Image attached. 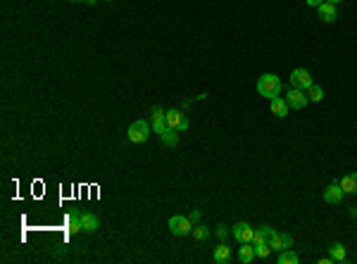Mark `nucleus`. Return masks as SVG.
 <instances>
[{
  "label": "nucleus",
  "instance_id": "obj_1",
  "mask_svg": "<svg viewBox=\"0 0 357 264\" xmlns=\"http://www.w3.org/2000/svg\"><path fill=\"white\" fill-rule=\"evenodd\" d=\"M281 88H283V84H281V79L276 74H262L260 81H257V93L262 95V98H269V100L279 98Z\"/></svg>",
  "mask_w": 357,
  "mask_h": 264
},
{
  "label": "nucleus",
  "instance_id": "obj_2",
  "mask_svg": "<svg viewBox=\"0 0 357 264\" xmlns=\"http://www.w3.org/2000/svg\"><path fill=\"white\" fill-rule=\"evenodd\" d=\"M150 131H153V124H148L146 119H136V122L129 126L126 138H129V143H136V145H138V143H146Z\"/></svg>",
  "mask_w": 357,
  "mask_h": 264
},
{
  "label": "nucleus",
  "instance_id": "obj_3",
  "mask_svg": "<svg viewBox=\"0 0 357 264\" xmlns=\"http://www.w3.org/2000/svg\"><path fill=\"white\" fill-rule=\"evenodd\" d=\"M167 226H169V231L174 233V236H186V233L193 231V221H191L188 217H184V214H174V217H169Z\"/></svg>",
  "mask_w": 357,
  "mask_h": 264
},
{
  "label": "nucleus",
  "instance_id": "obj_4",
  "mask_svg": "<svg viewBox=\"0 0 357 264\" xmlns=\"http://www.w3.org/2000/svg\"><path fill=\"white\" fill-rule=\"evenodd\" d=\"M164 122H167V126L174 129V131H186V129H188V117L184 115L181 109H167Z\"/></svg>",
  "mask_w": 357,
  "mask_h": 264
},
{
  "label": "nucleus",
  "instance_id": "obj_5",
  "mask_svg": "<svg viewBox=\"0 0 357 264\" xmlns=\"http://www.w3.org/2000/svg\"><path fill=\"white\" fill-rule=\"evenodd\" d=\"M291 86H293V88H300V91H310L312 86V74L307 69H303V67H300V69H293L291 71Z\"/></svg>",
  "mask_w": 357,
  "mask_h": 264
},
{
  "label": "nucleus",
  "instance_id": "obj_6",
  "mask_svg": "<svg viewBox=\"0 0 357 264\" xmlns=\"http://www.w3.org/2000/svg\"><path fill=\"white\" fill-rule=\"evenodd\" d=\"M231 233L238 243H253V238H255V229H253L248 221H238V224L233 226Z\"/></svg>",
  "mask_w": 357,
  "mask_h": 264
},
{
  "label": "nucleus",
  "instance_id": "obj_7",
  "mask_svg": "<svg viewBox=\"0 0 357 264\" xmlns=\"http://www.w3.org/2000/svg\"><path fill=\"white\" fill-rule=\"evenodd\" d=\"M286 102L291 109H303L307 102H310V98L305 95V91H300V88H291L286 93Z\"/></svg>",
  "mask_w": 357,
  "mask_h": 264
},
{
  "label": "nucleus",
  "instance_id": "obj_8",
  "mask_svg": "<svg viewBox=\"0 0 357 264\" xmlns=\"http://www.w3.org/2000/svg\"><path fill=\"white\" fill-rule=\"evenodd\" d=\"M100 229V219L93 212H81V231L84 233H95Z\"/></svg>",
  "mask_w": 357,
  "mask_h": 264
},
{
  "label": "nucleus",
  "instance_id": "obj_9",
  "mask_svg": "<svg viewBox=\"0 0 357 264\" xmlns=\"http://www.w3.org/2000/svg\"><path fill=\"white\" fill-rule=\"evenodd\" d=\"M319 19H322V22H336V19H338V10H336V5L334 3H322V5H319Z\"/></svg>",
  "mask_w": 357,
  "mask_h": 264
},
{
  "label": "nucleus",
  "instance_id": "obj_10",
  "mask_svg": "<svg viewBox=\"0 0 357 264\" xmlns=\"http://www.w3.org/2000/svg\"><path fill=\"white\" fill-rule=\"evenodd\" d=\"M343 188L338 186V181L336 183H331V186H326V191H324V202H329V205H338V202L343 200Z\"/></svg>",
  "mask_w": 357,
  "mask_h": 264
},
{
  "label": "nucleus",
  "instance_id": "obj_11",
  "mask_svg": "<svg viewBox=\"0 0 357 264\" xmlns=\"http://www.w3.org/2000/svg\"><path fill=\"white\" fill-rule=\"evenodd\" d=\"M269 245H272V250L281 252V250H288L291 245H293V238H291L288 233H279V231H276V236L269 241Z\"/></svg>",
  "mask_w": 357,
  "mask_h": 264
},
{
  "label": "nucleus",
  "instance_id": "obj_12",
  "mask_svg": "<svg viewBox=\"0 0 357 264\" xmlns=\"http://www.w3.org/2000/svg\"><path fill=\"white\" fill-rule=\"evenodd\" d=\"M338 186L343 188V193H357V174H345V176H341V181H338Z\"/></svg>",
  "mask_w": 357,
  "mask_h": 264
},
{
  "label": "nucleus",
  "instance_id": "obj_13",
  "mask_svg": "<svg viewBox=\"0 0 357 264\" xmlns=\"http://www.w3.org/2000/svg\"><path fill=\"white\" fill-rule=\"evenodd\" d=\"M238 259L243 264H250L255 259V245L253 243H241V250H238Z\"/></svg>",
  "mask_w": 357,
  "mask_h": 264
},
{
  "label": "nucleus",
  "instance_id": "obj_14",
  "mask_svg": "<svg viewBox=\"0 0 357 264\" xmlns=\"http://www.w3.org/2000/svg\"><path fill=\"white\" fill-rule=\"evenodd\" d=\"M215 262H217V264H226V262H231V250L226 248V243H222V245H217V250H215Z\"/></svg>",
  "mask_w": 357,
  "mask_h": 264
},
{
  "label": "nucleus",
  "instance_id": "obj_15",
  "mask_svg": "<svg viewBox=\"0 0 357 264\" xmlns=\"http://www.w3.org/2000/svg\"><path fill=\"white\" fill-rule=\"evenodd\" d=\"M288 109H291V107H288L286 98L281 100V95H279V98H274V100H272V112H274L276 117H286V115H288Z\"/></svg>",
  "mask_w": 357,
  "mask_h": 264
},
{
  "label": "nucleus",
  "instance_id": "obj_16",
  "mask_svg": "<svg viewBox=\"0 0 357 264\" xmlns=\"http://www.w3.org/2000/svg\"><path fill=\"white\" fill-rule=\"evenodd\" d=\"M276 262H279V264H298V262H300V257L288 248V250H281L279 257H276Z\"/></svg>",
  "mask_w": 357,
  "mask_h": 264
},
{
  "label": "nucleus",
  "instance_id": "obj_17",
  "mask_svg": "<svg viewBox=\"0 0 357 264\" xmlns=\"http://www.w3.org/2000/svg\"><path fill=\"white\" fill-rule=\"evenodd\" d=\"M331 259H334V262H345V259H348V252H345V245H343V243H334V245H331Z\"/></svg>",
  "mask_w": 357,
  "mask_h": 264
},
{
  "label": "nucleus",
  "instance_id": "obj_18",
  "mask_svg": "<svg viewBox=\"0 0 357 264\" xmlns=\"http://www.w3.org/2000/svg\"><path fill=\"white\" fill-rule=\"evenodd\" d=\"M191 236H193L195 241H207V238H210V229H207L205 224H198V226H193Z\"/></svg>",
  "mask_w": 357,
  "mask_h": 264
},
{
  "label": "nucleus",
  "instance_id": "obj_19",
  "mask_svg": "<svg viewBox=\"0 0 357 264\" xmlns=\"http://www.w3.org/2000/svg\"><path fill=\"white\" fill-rule=\"evenodd\" d=\"M69 231L81 233V212L79 210H72V214H69Z\"/></svg>",
  "mask_w": 357,
  "mask_h": 264
},
{
  "label": "nucleus",
  "instance_id": "obj_20",
  "mask_svg": "<svg viewBox=\"0 0 357 264\" xmlns=\"http://www.w3.org/2000/svg\"><path fill=\"white\" fill-rule=\"evenodd\" d=\"M176 133L178 131H174V129H167L160 138H162V143H167L169 148H174V145H178V136H176Z\"/></svg>",
  "mask_w": 357,
  "mask_h": 264
},
{
  "label": "nucleus",
  "instance_id": "obj_21",
  "mask_svg": "<svg viewBox=\"0 0 357 264\" xmlns=\"http://www.w3.org/2000/svg\"><path fill=\"white\" fill-rule=\"evenodd\" d=\"M255 255L257 257H262V259H267V257L272 255V245L264 241V243H260V245H255Z\"/></svg>",
  "mask_w": 357,
  "mask_h": 264
},
{
  "label": "nucleus",
  "instance_id": "obj_22",
  "mask_svg": "<svg viewBox=\"0 0 357 264\" xmlns=\"http://www.w3.org/2000/svg\"><path fill=\"white\" fill-rule=\"evenodd\" d=\"M260 236H262L264 241H272L274 236H276V229H272V226H260Z\"/></svg>",
  "mask_w": 357,
  "mask_h": 264
},
{
  "label": "nucleus",
  "instance_id": "obj_23",
  "mask_svg": "<svg viewBox=\"0 0 357 264\" xmlns=\"http://www.w3.org/2000/svg\"><path fill=\"white\" fill-rule=\"evenodd\" d=\"M307 98H310L312 102H319L322 98H324V91H322L319 86H312V88H310V95H307Z\"/></svg>",
  "mask_w": 357,
  "mask_h": 264
},
{
  "label": "nucleus",
  "instance_id": "obj_24",
  "mask_svg": "<svg viewBox=\"0 0 357 264\" xmlns=\"http://www.w3.org/2000/svg\"><path fill=\"white\" fill-rule=\"evenodd\" d=\"M164 117H167V112H164L162 107H153V112H150V122H162Z\"/></svg>",
  "mask_w": 357,
  "mask_h": 264
},
{
  "label": "nucleus",
  "instance_id": "obj_25",
  "mask_svg": "<svg viewBox=\"0 0 357 264\" xmlns=\"http://www.w3.org/2000/svg\"><path fill=\"white\" fill-rule=\"evenodd\" d=\"M167 129H169V126H167V122H164V119H162V122H153V131L160 133V136H162Z\"/></svg>",
  "mask_w": 357,
  "mask_h": 264
},
{
  "label": "nucleus",
  "instance_id": "obj_26",
  "mask_svg": "<svg viewBox=\"0 0 357 264\" xmlns=\"http://www.w3.org/2000/svg\"><path fill=\"white\" fill-rule=\"evenodd\" d=\"M226 236H229V226L219 224L217 226V238H219V241H226Z\"/></svg>",
  "mask_w": 357,
  "mask_h": 264
},
{
  "label": "nucleus",
  "instance_id": "obj_27",
  "mask_svg": "<svg viewBox=\"0 0 357 264\" xmlns=\"http://www.w3.org/2000/svg\"><path fill=\"white\" fill-rule=\"evenodd\" d=\"M188 219H191L193 224H198V221H200V210H193L191 214H188Z\"/></svg>",
  "mask_w": 357,
  "mask_h": 264
},
{
  "label": "nucleus",
  "instance_id": "obj_28",
  "mask_svg": "<svg viewBox=\"0 0 357 264\" xmlns=\"http://www.w3.org/2000/svg\"><path fill=\"white\" fill-rule=\"evenodd\" d=\"M305 3H307V5H310V8H319V5H322V3H324V0H305Z\"/></svg>",
  "mask_w": 357,
  "mask_h": 264
},
{
  "label": "nucleus",
  "instance_id": "obj_29",
  "mask_svg": "<svg viewBox=\"0 0 357 264\" xmlns=\"http://www.w3.org/2000/svg\"><path fill=\"white\" fill-rule=\"evenodd\" d=\"M72 3H86V5H95L98 0H72Z\"/></svg>",
  "mask_w": 357,
  "mask_h": 264
},
{
  "label": "nucleus",
  "instance_id": "obj_30",
  "mask_svg": "<svg viewBox=\"0 0 357 264\" xmlns=\"http://www.w3.org/2000/svg\"><path fill=\"white\" fill-rule=\"evenodd\" d=\"M331 262H334L331 257H322V259H319V264H331Z\"/></svg>",
  "mask_w": 357,
  "mask_h": 264
},
{
  "label": "nucleus",
  "instance_id": "obj_31",
  "mask_svg": "<svg viewBox=\"0 0 357 264\" xmlns=\"http://www.w3.org/2000/svg\"><path fill=\"white\" fill-rule=\"evenodd\" d=\"M326 3H334V5H338V3H343V0H326Z\"/></svg>",
  "mask_w": 357,
  "mask_h": 264
},
{
  "label": "nucleus",
  "instance_id": "obj_32",
  "mask_svg": "<svg viewBox=\"0 0 357 264\" xmlns=\"http://www.w3.org/2000/svg\"><path fill=\"white\" fill-rule=\"evenodd\" d=\"M108 3H112V0H108Z\"/></svg>",
  "mask_w": 357,
  "mask_h": 264
}]
</instances>
